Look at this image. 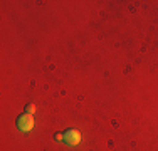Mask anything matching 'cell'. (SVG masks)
Segmentation results:
<instances>
[{"label": "cell", "instance_id": "obj_3", "mask_svg": "<svg viewBox=\"0 0 158 151\" xmlns=\"http://www.w3.org/2000/svg\"><path fill=\"white\" fill-rule=\"evenodd\" d=\"M25 111H27L29 114H32V112H35V106H34V104H27V108H25Z\"/></svg>", "mask_w": 158, "mask_h": 151}, {"label": "cell", "instance_id": "obj_4", "mask_svg": "<svg viewBox=\"0 0 158 151\" xmlns=\"http://www.w3.org/2000/svg\"><path fill=\"white\" fill-rule=\"evenodd\" d=\"M56 139H57V141H62V139H64V134H62V133H57V134H56Z\"/></svg>", "mask_w": 158, "mask_h": 151}, {"label": "cell", "instance_id": "obj_1", "mask_svg": "<svg viewBox=\"0 0 158 151\" xmlns=\"http://www.w3.org/2000/svg\"><path fill=\"white\" fill-rule=\"evenodd\" d=\"M17 128L20 131H24V133H27V131H31L34 128V119H32V114H29V112H25V114H20L17 118Z\"/></svg>", "mask_w": 158, "mask_h": 151}, {"label": "cell", "instance_id": "obj_2", "mask_svg": "<svg viewBox=\"0 0 158 151\" xmlns=\"http://www.w3.org/2000/svg\"><path fill=\"white\" fill-rule=\"evenodd\" d=\"M64 141L71 146H76L79 141H81V133L77 129H67L64 133Z\"/></svg>", "mask_w": 158, "mask_h": 151}]
</instances>
